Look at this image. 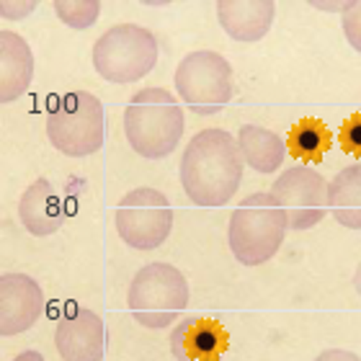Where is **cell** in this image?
Wrapping results in <instances>:
<instances>
[{
	"label": "cell",
	"instance_id": "1",
	"mask_svg": "<svg viewBox=\"0 0 361 361\" xmlns=\"http://www.w3.org/2000/svg\"><path fill=\"white\" fill-rule=\"evenodd\" d=\"M238 140L225 129H202L180 158V186L196 207H225L243 183Z\"/></svg>",
	"mask_w": 361,
	"mask_h": 361
},
{
	"label": "cell",
	"instance_id": "2",
	"mask_svg": "<svg viewBox=\"0 0 361 361\" xmlns=\"http://www.w3.org/2000/svg\"><path fill=\"white\" fill-rule=\"evenodd\" d=\"M129 147L147 160L168 158L183 137V111L166 88H142L129 98L124 111Z\"/></svg>",
	"mask_w": 361,
	"mask_h": 361
},
{
	"label": "cell",
	"instance_id": "3",
	"mask_svg": "<svg viewBox=\"0 0 361 361\" xmlns=\"http://www.w3.org/2000/svg\"><path fill=\"white\" fill-rule=\"evenodd\" d=\"M286 217L271 194L245 196L230 217L227 240L243 266H261L276 256L286 238Z\"/></svg>",
	"mask_w": 361,
	"mask_h": 361
},
{
	"label": "cell",
	"instance_id": "4",
	"mask_svg": "<svg viewBox=\"0 0 361 361\" xmlns=\"http://www.w3.org/2000/svg\"><path fill=\"white\" fill-rule=\"evenodd\" d=\"M47 137L68 158H88L101 150L106 137L104 104L88 90L57 98L47 114Z\"/></svg>",
	"mask_w": 361,
	"mask_h": 361
},
{
	"label": "cell",
	"instance_id": "5",
	"mask_svg": "<svg viewBox=\"0 0 361 361\" xmlns=\"http://www.w3.org/2000/svg\"><path fill=\"white\" fill-rule=\"evenodd\" d=\"M93 68L109 83H135L150 75L158 62V39L137 23H119L93 44Z\"/></svg>",
	"mask_w": 361,
	"mask_h": 361
},
{
	"label": "cell",
	"instance_id": "6",
	"mask_svg": "<svg viewBox=\"0 0 361 361\" xmlns=\"http://www.w3.org/2000/svg\"><path fill=\"white\" fill-rule=\"evenodd\" d=\"M129 312L145 328H168L188 305L186 276L171 264H147L137 271L127 292Z\"/></svg>",
	"mask_w": 361,
	"mask_h": 361
},
{
	"label": "cell",
	"instance_id": "7",
	"mask_svg": "<svg viewBox=\"0 0 361 361\" xmlns=\"http://www.w3.org/2000/svg\"><path fill=\"white\" fill-rule=\"evenodd\" d=\"M176 93L199 116L222 111L233 98V68L219 52L199 49L178 62L173 75Z\"/></svg>",
	"mask_w": 361,
	"mask_h": 361
},
{
	"label": "cell",
	"instance_id": "8",
	"mask_svg": "<svg viewBox=\"0 0 361 361\" xmlns=\"http://www.w3.org/2000/svg\"><path fill=\"white\" fill-rule=\"evenodd\" d=\"M116 233L129 248L155 250L173 230V207L155 188H135L116 204Z\"/></svg>",
	"mask_w": 361,
	"mask_h": 361
},
{
	"label": "cell",
	"instance_id": "9",
	"mask_svg": "<svg viewBox=\"0 0 361 361\" xmlns=\"http://www.w3.org/2000/svg\"><path fill=\"white\" fill-rule=\"evenodd\" d=\"M281 207L289 230H310L320 225L328 212V180L310 166H292L271 183L269 191Z\"/></svg>",
	"mask_w": 361,
	"mask_h": 361
},
{
	"label": "cell",
	"instance_id": "10",
	"mask_svg": "<svg viewBox=\"0 0 361 361\" xmlns=\"http://www.w3.org/2000/svg\"><path fill=\"white\" fill-rule=\"evenodd\" d=\"M47 300L37 279L26 274H3L0 276V336L11 338L26 333L44 315Z\"/></svg>",
	"mask_w": 361,
	"mask_h": 361
},
{
	"label": "cell",
	"instance_id": "11",
	"mask_svg": "<svg viewBox=\"0 0 361 361\" xmlns=\"http://www.w3.org/2000/svg\"><path fill=\"white\" fill-rule=\"evenodd\" d=\"M54 346L62 361H104L106 325L88 307L65 315L54 331Z\"/></svg>",
	"mask_w": 361,
	"mask_h": 361
},
{
	"label": "cell",
	"instance_id": "12",
	"mask_svg": "<svg viewBox=\"0 0 361 361\" xmlns=\"http://www.w3.org/2000/svg\"><path fill=\"white\" fill-rule=\"evenodd\" d=\"M230 348V333L212 317H186L171 333L176 361H222Z\"/></svg>",
	"mask_w": 361,
	"mask_h": 361
},
{
	"label": "cell",
	"instance_id": "13",
	"mask_svg": "<svg viewBox=\"0 0 361 361\" xmlns=\"http://www.w3.org/2000/svg\"><path fill=\"white\" fill-rule=\"evenodd\" d=\"M276 13L271 0H219L217 18L225 34L235 42H258L269 34Z\"/></svg>",
	"mask_w": 361,
	"mask_h": 361
},
{
	"label": "cell",
	"instance_id": "14",
	"mask_svg": "<svg viewBox=\"0 0 361 361\" xmlns=\"http://www.w3.org/2000/svg\"><path fill=\"white\" fill-rule=\"evenodd\" d=\"M34 80V54L29 42L16 31H0V101L11 104L29 90Z\"/></svg>",
	"mask_w": 361,
	"mask_h": 361
},
{
	"label": "cell",
	"instance_id": "15",
	"mask_svg": "<svg viewBox=\"0 0 361 361\" xmlns=\"http://www.w3.org/2000/svg\"><path fill=\"white\" fill-rule=\"evenodd\" d=\"M18 217L34 238H47V235L57 233L65 222V204L49 180L39 178L23 191L21 202H18Z\"/></svg>",
	"mask_w": 361,
	"mask_h": 361
},
{
	"label": "cell",
	"instance_id": "16",
	"mask_svg": "<svg viewBox=\"0 0 361 361\" xmlns=\"http://www.w3.org/2000/svg\"><path fill=\"white\" fill-rule=\"evenodd\" d=\"M238 147H240L243 163L250 166L256 173H276L279 166L286 158V142L276 132H271L258 124H243L238 132Z\"/></svg>",
	"mask_w": 361,
	"mask_h": 361
},
{
	"label": "cell",
	"instance_id": "17",
	"mask_svg": "<svg viewBox=\"0 0 361 361\" xmlns=\"http://www.w3.org/2000/svg\"><path fill=\"white\" fill-rule=\"evenodd\" d=\"M328 202L336 222L348 230H361V163L341 168L328 183Z\"/></svg>",
	"mask_w": 361,
	"mask_h": 361
},
{
	"label": "cell",
	"instance_id": "18",
	"mask_svg": "<svg viewBox=\"0 0 361 361\" xmlns=\"http://www.w3.org/2000/svg\"><path fill=\"white\" fill-rule=\"evenodd\" d=\"M333 147V132L320 119H300L289 129L286 150L302 163H320Z\"/></svg>",
	"mask_w": 361,
	"mask_h": 361
},
{
	"label": "cell",
	"instance_id": "19",
	"mask_svg": "<svg viewBox=\"0 0 361 361\" xmlns=\"http://www.w3.org/2000/svg\"><path fill=\"white\" fill-rule=\"evenodd\" d=\"M54 11L65 26L75 31L90 29L101 16V3L98 0H54Z\"/></svg>",
	"mask_w": 361,
	"mask_h": 361
},
{
	"label": "cell",
	"instance_id": "20",
	"mask_svg": "<svg viewBox=\"0 0 361 361\" xmlns=\"http://www.w3.org/2000/svg\"><path fill=\"white\" fill-rule=\"evenodd\" d=\"M341 150L361 158V111L351 114L341 127Z\"/></svg>",
	"mask_w": 361,
	"mask_h": 361
},
{
	"label": "cell",
	"instance_id": "21",
	"mask_svg": "<svg viewBox=\"0 0 361 361\" xmlns=\"http://www.w3.org/2000/svg\"><path fill=\"white\" fill-rule=\"evenodd\" d=\"M343 34H346L348 44L354 47L356 52H361V0L346 6V13H343Z\"/></svg>",
	"mask_w": 361,
	"mask_h": 361
},
{
	"label": "cell",
	"instance_id": "22",
	"mask_svg": "<svg viewBox=\"0 0 361 361\" xmlns=\"http://www.w3.org/2000/svg\"><path fill=\"white\" fill-rule=\"evenodd\" d=\"M34 8H37V3H34V0H23V3H16V0H3V3H0V16H3V18H11V21H16V18H26Z\"/></svg>",
	"mask_w": 361,
	"mask_h": 361
},
{
	"label": "cell",
	"instance_id": "23",
	"mask_svg": "<svg viewBox=\"0 0 361 361\" xmlns=\"http://www.w3.org/2000/svg\"><path fill=\"white\" fill-rule=\"evenodd\" d=\"M315 361H361V359L356 354H351V351H346V348H328Z\"/></svg>",
	"mask_w": 361,
	"mask_h": 361
},
{
	"label": "cell",
	"instance_id": "24",
	"mask_svg": "<svg viewBox=\"0 0 361 361\" xmlns=\"http://www.w3.org/2000/svg\"><path fill=\"white\" fill-rule=\"evenodd\" d=\"M13 361H44V356L39 354V351H23V354H18Z\"/></svg>",
	"mask_w": 361,
	"mask_h": 361
},
{
	"label": "cell",
	"instance_id": "25",
	"mask_svg": "<svg viewBox=\"0 0 361 361\" xmlns=\"http://www.w3.org/2000/svg\"><path fill=\"white\" fill-rule=\"evenodd\" d=\"M354 286H356V294L361 297V264H359V269H356V274H354Z\"/></svg>",
	"mask_w": 361,
	"mask_h": 361
}]
</instances>
